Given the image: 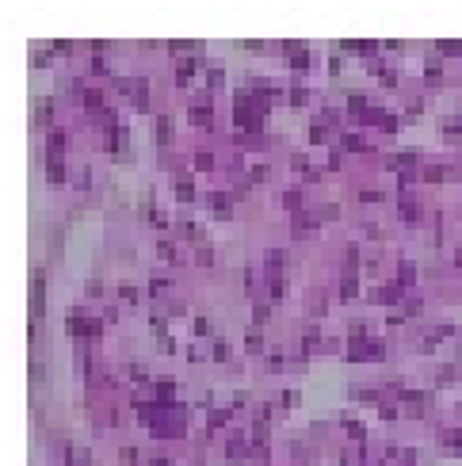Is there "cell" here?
<instances>
[{
    "instance_id": "3",
    "label": "cell",
    "mask_w": 462,
    "mask_h": 466,
    "mask_svg": "<svg viewBox=\"0 0 462 466\" xmlns=\"http://www.w3.org/2000/svg\"><path fill=\"white\" fill-rule=\"evenodd\" d=\"M226 459H230V463H245V459H248V451H245V436H233L230 443H226Z\"/></svg>"
},
{
    "instance_id": "12",
    "label": "cell",
    "mask_w": 462,
    "mask_h": 466,
    "mask_svg": "<svg viewBox=\"0 0 462 466\" xmlns=\"http://www.w3.org/2000/svg\"><path fill=\"white\" fill-rule=\"evenodd\" d=\"M313 230H317V218H309V214L298 210V214H294V233H313Z\"/></svg>"
},
{
    "instance_id": "1",
    "label": "cell",
    "mask_w": 462,
    "mask_h": 466,
    "mask_svg": "<svg viewBox=\"0 0 462 466\" xmlns=\"http://www.w3.org/2000/svg\"><path fill=\"white\" fill-rule=\"evenodd\" d=\"M42 310H46V272L35 268L31 272V313H35V321H42Z\"/></svg>"
},
{
    "instance_id": "18",
    "label": "cell",
    "mask_w": 462,
    "mask_h": 466,
    "mask_svg": "<svg viewBox=\"0 0 462 466\" xmlns=\"http://www.w3.org/2000/svg\"><path fill=\"white\" fill-rule=\"evenodd\" d=\"M401 218H405V222H420V203L405 199V203H401Z\"/></svg>"
},
{
    "instance_id": "39",
    "label": "cell",
    "mask_w": 462,
    "mask_h": 466,
    "mask_svg": "<svg viewBox=\"0 0 462 466\" xmlns=\"http://www.w3.org/2000/svg\"><path fill=\"white\" fill-rule=\"evenodd\" d=\"M195 260H199V264H210V260H214V252H210V248H199V252H195Z\"/></svg>"
},
{
    "instance_id": "46",
    "label": "cell",
    "mask_w": 462,
    "mask_h": 466,
    "mask_svg": "<svg viewBox=\"0 0 462 466\" xmlns=\"http://www.w3.org/2000/svg\"><path fill=\"white\" fill-rule=\"evenodd\" d=\"M283 405H298V390H287V393H283Z\"/></svg>"
},
{
    "instance_id": "44",
    "label": "cell",
    "mask_w": 462,
    "mask_h": 466,
    "mask_svg": "<svg viewBox=\"0 0 462 466\" xmlns=\"http://www.w3.org/2000/svg\"><path fill=\"white\" fill-rule=\"evenodd\" d=\"M118 294H122L126 302H138V291H134V287H118Z\"/></svg>"
},
{
    "instance_id": "27",
    "label": "cell",
    "mask_w": 462,
    "mask_h": 466,
    "mask_svg": "<svg viewBox=\"0 0 462 466\" xmlns=\"http://www.w3.org/2000/svg\"><path fill=\"white\" fill-rule=\"evenodd\" d=\"M443 134H462V115L447 118V122H443Z\"/></svg>"
},
{
    "instance_id": "22",
    "label": "cell",
    "mask_w": 462,
    "mask_h": 466,
    "mask_svg": "<svg viewBox=\"0 0 462 466\" xmlns=\"http://www.w3.org/2000/svg\"><path fill=\"white\" fill-rule=\"evenodd\" d=\"M195 168H199V172H206V168H214V157H210L206 149H199V153H195Z\"/></svg>"
},
{
    "instance_id": "26",
    "label": "cell",
    "mask_w": 462,
    "mask_h": 466,
    "mask_svg": "<svg viewBox=\"0 0 462 466\" xmlns=\"http://www.w3.org/2000/svg\"><path fill=\"white\" fill-rule=\"evenodd\" d=\"M420 310H424L420 298H405V313H409V317H420Z\"/></svg>"
},
{
    "instance_id": "35",
    "label": "cell",
    "mask_w": 462,
    "mask_h": 466,
    "mask_svg": "<svg viewBox=\"0 0 462 466\" xmlns=\"http://www.w3.org/2000/svg\"><path fill=\"white\" fill-rule=\"evenodd\" d=\"M226 421H230V413H222V409H218V413H210V428H222Z\"/></svg>"
},
{
    "instance_id": "37",
    "label": "cell",
    "mask_w": 462,
    "mask_h": 466,
    "mask_svg": "<svg viewBox=\"0 0 462 466\" xmlns=\"http://www.w3.org/2000/svg\"><path fill=\"white\" fill-rule=\"evenodd\" d=\"M92 73H107V58L96 54V58H92Z\"/></svg>"
},
{
    "instance_id": "8",
    "label": "cell",
    "mask_w": 462,
    "mask_h": 466,
    "mask_svg": "<svg viewBox=\"0 0 462 466\" xmlns=\"http://www.w3.org/2000/svg\"><path fill=\"white\" fill-rule=\"evenodd\" d=\"M397 283H401V287H413V283H417V268H413L409 260L397 264Z\"/></svg>"
},
{
    "instance_id": "38",
    "label": "cell",
    "mask_w": 462,
    "mask_h": 466,
    "mask_svg": "<svg viewBox=\"0 0 462 466\" xmlns=\"http://www.w3.org/2000/svg\"><path fill=\"white\" fill-rule=\"evenodd\" d=\"M206 333H210V321L199 317V321H195V336H206Z\"/></svg>"
},
{
    "instance_id": "31",
    "label": "cell",
    "mask_w": 462,
    "mask_h": 466,
    "mask_svg": "<svg viewBox=\"0 0 462 466\" xmlns=\"http://www.w3.org/2000/svg\"><path fill=\"white\" fill-rule=\"evenodd\" d=\"M439 54L455 58V54H462V42H439Z\"/></svg>"
},
{
    "instance_id": "29",
    "label": "cell",
    "mask_w": 462,
    "mask_h": 466,
    "mask_svg": "<svg viewBox=\"0 0 462 466\" xmlns=\"http://www.w3.org/2000/svg\"><path fill=\"white\" fill-rule=\"evenodd\" d=\"M252 180H256V184H260V180H268V176H271V168H268V164H252Z\"/></svg>"
},
{
    "instance_id": "34",
    "label": "cell",
    "mask_w": 462,
    "mask_h": 466,
    "mask_svg": "<svg viewBox=\"0 0 462 466\" xmlns=\"http://www.w3.org/2000/svg\"><path fill=\"white\" fill-rule=\"evenodd\" d=\"M290 103L302 107V103H306V88H290Z\"/></svg>"
},
{
    "instance_id": "42",
    "label": "cell",
    "mask_w": 462,
    "mask_h": 466,
    "mask_svg": "<svg viewBox=\"0 0 462 466\" xmlns=\"http://www.w3.org/2000/svg\"><path fill=\"white\" fill-rule=\"evenodd\" d=\"M31 379H35V382H42V379H46V371H42V363H31Z\"/></svg>"
},
{
    "instance_id": "9",
    "label": "cell",
    "mask_w": 462,
    "mask_h": 466,
    "mask_svg": "<svg viewBox=\"0 0 462 466\" xmlns=\"http://www.w3.org/2000/svg\"><path fill=\"white\" fill-rule=\"evenodd\" d=\"M172 397H176V382L160 379L157 382V401H160V405H172Z\"/></svg>"
},
{
    "instance_id": "10",
    "label": "cell",
    "mask_w": 462,
    "mask_h": 466,
    "mask_svg": "<svg viewBox=\"0 0 462 466\" xmlns=\"http://www.w3.org/2000/svg\"><path fill=\"white\" fill-rule=\"evenodd\" d=\"M210 118H214L210 115V103H202V107L195 103V107H191V122H195V126H210Z\"/></svg>"
},
{
    "instance_id": "7",
    "label": "cell",
    "mask_w": 462,
    "mask_h": 466,
    "mask_svg": "<svg viewBox=\"0 0 462 466\" xmlns=\"http://www.w3.org/2000/svg\"><path fill=\"white\" fill-rule=\"evenodd\" d=\"M46 180H50L54 188H61V184H65V164H61V160H50V164H46Z\"/></svg>"
},
{
    "instance_id": "15",
    "label": "cell",
    "mask_w": 462,
    "mask_h": 466,
    "mask_svg": "<svg viewBox=\"0 0 462 466\" xmlns=\"http://www.w3.org/2000/svg\"><path fill=\"white\" fill-rule=\"evenodd\" d=\"M176 195H180L184 203H191V199H195V188H191L188 176H180V180H176Z\"/></svg>"
},
{
    "instance_id": "20",
    "label": "cell",
    "mask_w": 462,
    "mask_h": 466,
    "mask_svg": "<svg viewBox=\"0 0 462 466\" xmlns=\"http://www.w3.org/2000/svg\"><path fill=\"white\" fill-rule=\"evenodd\" d=\"M347 111H367V96H363V92H351V96H347Z\"/></svg>"
},
{
    "instance_id": "13",
    "label": "cell",
    "mask_w": 462,
    "mask_h": 466,
    "mask_svg": "<svg viewBox=\"0 0 462 466\" xmlns=\"http://www.w3.org/2000/svg\"><path fill=\"white\" fill-rule=\"evenodd\" d=\"M168 138H172V118L160 115L157 118V142H160V146H168Z\"/></svg>"
},
{
    "instance_id": "19",
    "label": "cell",
    "mask_w": 462,
    "mask_h": 466,
    "mask_svg": "<svg viewBox=\"0 0 462 466\" xmlns=\"http://www.w3.org/2000/svg\"><path fill=\"white\" fill-rule=\"evenodd\" d=\"M100 333H103V321H88V317H84V329H80V336H84V340H96Z\"/></svg>"
},
{
    "instance_id": "32",
    "label": "cell",
    "mask_w": 462,
    "mask_h": 466,
    "mask_svg": "<svg viewBox=\"0 0 462 466\" xmlns=\"http://www.w3.org/2000/svg\"><path fill=\"white\" fill-rule=\"evenodd\" d=\"M214 359H218V363H226V359H230V348H226V340H218V344H214Z\"/></svg>"
},
{
    "instance_id": "24",
    "label": "cell",
    "mask_w": 462,
    "mask_h": 466,
    "mask_svg": "<svg viewBox=\"0 0 462 466\" xmlns=\"http://www.w3.org/2000/svg\"><path fill=\"white\" fill-rule=\"evenodd\" d=\"M344 149H347V153H355V149H367V146H363L359 134H344Z\"/></svg>"
},
{
    "instance_id": "25",
    "label": "cell",
    "mask_w": 462,
    "mask_h": 466,
    "mask_svg": "<svg viewBox=\"0 0 462 466\" xmlns=\"http://www.w3.org/2000/svg\"><path fill=\"white\" fill-rule=\"evenodd\" d=\"M222 80H226V73H222L218 65H210V73H206V84H210V88H222Z\"/></svg>"
},
{
    "instance_id": "28",
    "label": "cell",
    "mask_w": 462,
    "mask_h": 466,
    "mask_svg": "<svg viewBox=\"0 0 462 466\" xmlns=\"http://www.w3.org/2000/svg\"><path fill=\"white\" fill-rule=\"evenodd\" d=\"M309 142H313V146H321V142H325V126H321V122H313V126H309Z\"/></svg>"
},
{
    "instance_id": "41",
    "label": "cell",
    "mask_w": 462,
    "mask_h": 466,
    "mask_svg": "<svg viewBox=\"0 0 462 466\" xmlns=\"http://www.w3.org/2000/svg\"><path fill=\"white\" fill-rule=\"evenodd\" d=\"M264 348V340H260V333H252L248 336V351H260Z\"/></svg>"
},
{
    "instance_id": "48",
    "label": "cell",
    "mask_w": 462,
    "mask_h": 466,
    "mask_svg": "<svg viewBox=\"0 0 462 466\" xmlns=\"http://www.w3.org/2000/svg\"><path fill=\"white\" fill-rule=\"evenodd\" d=\"M50 50H58V54H73V42H54Z\"/></svg>"
},
{
    "instance_id": "14",
    "label": "cell",
    "mask_w": 462,
    "mask_h": 466,
    "mask_svg": "<svg viewBox=\"0 0 462 466\" xmlns=\"http://www.w3.org/2000/svg\"><path fill=\"white\" fill-rule=\"evenodd\" d=\"M84 107L88 111H100L103 107V92L100 88H84Z\"/></svg>"
},
{
    "instance_id": "36",
    "label": "cell",
    "mask_w": 462,
    "mask_h": 466,
    "mask_svg": "<svg viewBox=\"0 0 462 466\" xmlns=\"http://www.w3.org/2000/svg\"><path fill=\"white\" fill-rule=\"evenodd\" d=\"M157 252L164 256V260H172V256H176V245H168V241H160V245H157Z\"/></svg>"
},
{
    "instance_id": "21",
    "label": "cell",
    "mask_w": 462,
    "mask_h": 466,
    "mask_svg": "<svg viewBox=\"0 0 462 466\" xmlns=\"http://www.w3.org/2000/svg\"><path fill=\"white\" fill-rule=\"evenodd\" d=\"M340 294H344V298H355V294H359V283H355V275H344V283H340Z\"/></svg>"
},
{
    "instance_id": "16",
    "label": "cell",
    "mask_w": 462,
    "mask_h": 466,
    "mask_svg": "<svg viewBox=\"0 0 462 466\" xmlns=\"http://www.w3.org/2000/svg\"><path fill=\"white\" fill-rule=\"evenodd\" d=\"M283 206L298 214V210H302V191H298V188H294V191H283Z\"/></svg>"
},
{
    "instance_id": "33",
    "label": "cell",
    "mask_w": 462,
    "mask_h": 466,
    "mask_svg": "<svg viewBox=\"0 0 462 466\" xmlns=\"http://www.w3.org/2000/svg\"><path fill=\"white\" fill-rule=\"evenodd\" d=\"M347 436H351V439H363L367 432H363V424H359V421H347Z\"/></svg>"
},
{
    "instance_id": "45",
    "label": "cell",
    "mask_w": 462,
    "mask_h": 466,
    "mask_svg": "<svg viewBox=\"0 0 462 466\" xmlns=\"http://www.w3.org/2000/svg\"><path fill=\"white\" fill-rule=\"evenodd\" d=\"M252 317H256V321H268V317H271V310H268V306H256V310H252Z\"/></svg>"
},
{
    "instance_id": "11",
    "label": "cell",
    "mask_w": 462,
    "mask_h": 466,
    "mask_svg": "<svg viewBox=\"0 0 462 466\" xmlns=\"http://www.w3.org/2000/svg\"><path fill=\"white\" fill-rule=\"evenodd\" d=\"M290 50V65H294V69H306V65H309V54H306V46L298 42V46H287Z\"/></svg>"
},
{
    "instance_id": "4",
    "label": "cell",
    "mask_w": 462,
    "mask_h": 466,
    "mask_svg": "<svg viewBox=\"0 0 462 466\" xmlns=\"http://www.w3.org/2000/svg\"><path fill=\"white\" fill-rule=\"evenodd\" d=\"M195 65H199V58H184L180 65H176V84H180V88L191 84V73H195Z\"/></svg>"
},
{
    "instance_id": "30",
    "label": "cell",
    "mask_w": 462,
    "mask_h": 466,
    "mask_svg": "<svg viewBox=\"0 0 462 466\" xmlns=\"http://www.w3.org/2000/svg\"><path fill=\"white\" fill-rule=\"evenodd\" d=\"M50 115H54V103H50V100H38V122H46Z\"/></svg>"
},
{
    "instance_id": "47",
    "label": "cell",
    "mask_w": 462,
    "mask_h": 466,
    "mask_svg": "<svg viewBox=\"0 0 462 466\" xmlns=\"http://www.w3.org/2000/svg\"><path fill=\"white\" fill-rule=\"evenodd\" d=\"M290 164H294V168H309V164H306V153H294V157H290Z\"/></svg>"
},
{
    "instance_id": "2",
    "label": "cell",
    "mask_w": 462,
    "mask_h": 466,
    "mask_svg": "<svg viewBox=\"0 0 462 466\" xmlns=\"http://www.w3.org/2000/svg\"><path fill=\"white\" fill-rule=\"evenodd\" d=\"M375 302H386V306L401 302V283H382V287L375 291Z\"/></svg>"
},
{
    "instance_id": "5",
    "label": "cell",
    "mask_w": 462,
    "mask_h": 466,
    "mask_svg": "<svg viewBox=\"0 0 462 466\" xmlns=\"http://www.w3.org/2000/svg\"><path fill=\"white\" fill-rule=\"evenodd\" d=\"M46 149H50V160H61V149H65V130H50Z\"/></svg>"
},
{
    "instance_id": "23",
    "label": "cell",
    "mask_w": 462,
    "mask_h": 466,
    "mask_svg": "<svg viewBox=\"0 0 462 466\" xmlns=\"http://www.w3.org/2000/svg\"><path fill=\"white\" fill-rule=\"evenodd\" d=\"M443 172H447V168H439V164H428V168H424V180H428V184H439V180H443Z\"/></svg>"
},
{
    "instance_id": "43",
    "label": "cell",
    "mask_w": 462,
    "mask_h": 466,
    "mask_svg": "<svg viewBox=\"0 0 462 466\" xmlns=\"http://www.w3.org/2000/svg\"><path fill=\"white\" fill-rule=\"evenodd\" d=\"M435 379H439V382H455V367H443V371H439Z\"/></svg>"
},
{
    "instance_id": "40",
    "label": "cell",
    "mask_w": 462,
    "mask_h": 466,
    "mask_svg": "<svg viewBox=\"0 0 462 466\" xmlns=\"http://www.w3.org/2000/svg\"><path fill=\"white\" fill-rule=\"evenodd\" d=\"M149 291H153V294H164V291H168V279H153V287H149Z\"/></svg>"
},
{
    "instance_id": "6",
    "label": "cell",
    "mask_w": 462,
    "mask_h": 466,
    "mask_svg": "<svg viewBox=\"0 0 462 466\" xmlns=\"http://www.w3.org/2000/svg\"><path fill=\"white\" fill-rule=\"evenodd\" d=\"M206 203L218 210V218H230V195H226V191H214V195H210Z\"/></svg>"
},
{
    "instance_id": "17",
    "label": "cell",
    "mask_w": 462,
    "mask_h": 466,
    "mask_svg": "<svg viewBox=\"0 0 462 466\" xmlns=\"http://www.w3.org/2000/svg\"><path fill=\"white\" fill-rule=\"evenodd\" d=\"M424 77H428V84H439V80H443V65L432 58L428 65H424Z\"/></svg>"
}]
</instances>
